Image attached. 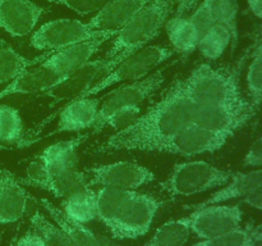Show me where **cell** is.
<instances>
[{"label":"cell","instance_id":"cell-23","mask_svg":"<svg viewBox=\"0 0 262 246\" xmlns=\"http://www.w3.org/2000/svg\"><path fill=\"white\" fill-rule=\"evenodd\" d=\"M164 27L174 51L188 55L196 50L200 41V33L188 17L174 15L166 20Z\"/></svg>","mask_w":262,"mask_h":246},{"label":"cell","instance_id":"cell-22","mask_svg":"<svg viewBox=\"0 0 262 246\" xmlns=\"http://www.w3.org/2000/svg\"><path fill=\"white\" fill-rule=\"evenodd\" d=\"M41 207L45 209L49 217L53 219L56 225L61 228L67 235L69 236L76 246H100L97 241V235H95L91 230L84 224L78 222H74L71 218L64 214L63 210L48 199H40Z\"/></svg>","mask_w":262,"mask_h":246},{"label":"cell","instance_id":"cell-27","mask_svg":"<svg viewBox=\"0 0 262 246\" xmlns=\"http://www.w3.org/2000/svg\"><path fill=\"white\" fill-rule=\"evenodd\" d=\"M130 191L115 187L102 186L96 192V214L97 218L110 228L117 219L127 197L129 196Z\"/></svg>","mask_w":262,"mask_h":246},{"label":"cell","instance_id":"cell-48","mask_svg":"<svg viewBox=\"0 0 262 246\" xmlns=\"http://www.w3.org/2000/svg\"><path fill=\"white\" fill-rule=\"evenodd\" d=\"M10 246H14V243H13V245H10Z\"/></svg>","mask_w":262,"mask_h":246},{"label":"cell","instance_id":"cell-6","mask_svg":"<svg viewBox=\"0 0 262 246\" xmlns=\"http://www.w3.org/2000/svg\"><path fill=\"white\" fill-rule=\"evenodd\" d=\"M117 32L118 31L95 30L89 23H83L78 19L63 18V19L50 20L35 31L31 36V45L36 50L53 51L81 41L94 40L104 36L114 37Z\"/></svg>","mask_w":262,"mask_h":246},{"label":"cell","instance_id":"cell-21","mask_svg":"<svg viewBox=\"0 0 262 246\" xmlns=\"http://www.w3.org/2000/svg\"><path fill=\"white\" fill-rule=\"evenodd\" d=\"M90 135L91 133H84V135H78L69 140L53 144V145L48 146L38 158L48 167L51 174L66 171V169L77 168V164H78L77 150L90 137Z\"/></svg>","mask_w":262,"mask_h":246},{"label":"cell","instance_id":"cell-9","mask_svg":"<svg viewBox=\"0 0 262 246\" xmlns=\"http://www.w3.org/2000/svg\"><path fill=\"white\" fill-rule=\"evenodd\" d=\"M250 102L246 104L196 105L193 123L214 132L233 136L256 115Z\"/></svg>","mask_w":262,"mask_h":246},{"label":"cell","instance_id":"cell-2","mask_svg":"<svg viewBox=\"0 0 262 246\" xmlns=\"http://www.w3.org/2000/svg\"><path fill=\"white\" fill-rule=\"evenodd\" d=\"M177 0H151L127 25L123 26L106 55L101 58L100 78L106 76L125 58L145 48L150 41L158 37L166 20L176 9Z\"/></svg>","mask_w":262,"mask_h":246},{"label":"cell","instance_id":"cell-10","mask_svg":"<svg viewBox=\"0 0 262 246\" xmlns=\"http://www.w3.org/2000/svg\"><path fill=\"white\" fill-rule=\"evenodd\" d=\"M86 176L90 186L101 184V187H115L128 191H133L155 179V174L150 169L133 161H117L91 167L86 169Z\"/></svg>","mask_w":262,"mask_h":246},{"label":"cell","instance_id":"cell-24","mask_svg":"<svg viewBox=\"0 0 262 246\" xmlns=\"http://www.w3.org/2000/svg\"><path fill=\"white\" fill-rule=\"evenodd\" d=\"M50 53L51 51H45L41 55L28 59L15 51L7 41L0 38V85L13 81L25 69L42 63Z\"/></svg>","mask_w":262,"mask_h":246},{"label":"cell","instance_id":"cell-45","mask_svg":"<svg viewBox=\"0 0 262 246\" xmlns=\"http://www.w3.org/2000/svg\"><path fill=\"white\" fill-rule=\"evenodd\" d=\"M253 241L256 246H262V224L253 227Z\"/></svg>","mask_w":262,"mask_h":246},{"label":"cell","instance_id":"cell-26","mask_svg":"<svg viewBox=\"0 0 262 246\" xmlns=\"http://www.w3.org/2000/svg\"><path fill=\"white\" fill-rule=\"evenodd\" d=\"M191 232L189 215L178 219H170L155 231L145 246H184Z\"/></svg>","mask_w":262,"mask_h":246},{"label":"cell","instance_id":"cell-30","mask_svg":"<svg viewBox=\"0 0 262 246\" xmlns=\"http://www.w3.org/2000/svg\"><path fill=\"white\" fill-rule=\"evenodd\" d=\"M251 63L247 71V89L250 105L256 112L262 104V35L257 36L250 48Z\"/></svg>","mask_w":262,"mask_h":246},{"label":"cell","instance_id":"cell-12","mask_svg":"<svg viewBox=\"0 0 262 246\" xmlns=\"http://www.w3.org/2000/svg\"><path fill=\"white\" fill-rule=\"evenodd\" d=\"M165 69L166 67H164L161 71L154 72L143 78L118 87L114 91L110 92L102 101L101 107L99 108L96 123L101 122L105 117H107L118 108L124 107V105H140V102L155 94L165 82V74H164Z\"/></svg>","mask_w":262,"mask_h":246},{"label":"cell","instance_id":"cell-13","mask_svg":"<svg viewBox=\"0 0 262 246\" xmlns=\"http://www.w3.org/2000/svg\"><path fill=\"white\" fill-rule=\"evenodd\" d=\"M110 38L113 37L104 36V37L94 38V40L81 41V43L66 46L59 50H53L50 55L40 64L56 73L68 76L76 72L77 69L86 66L90 59L99 51L101 45H104Z\"/></svg>","mask_w":262,"mask_h":246},{"label":"cell","instance_id":"cell-8","mask_svg":"<svg viewBox=\"0 0 262 246\" xmlns=\"http://www.w3.org/2000/svg\"><path fill=\"white\" fill-rule=\"evenodd\" d=\"M229 137L230 136L227 133L209 131L192 122L176 135L151 145L146 151L194 156L219 150L225 145Z\"/></svg>","mask_w":262,"mask_h":246},{"label":"cell","instance_id":"cell-18","mask_svg":"<svg viewBox=\"0 0 262 246\" xmlns=\"http://www.w3.org/2000/svg\"><path fill=\"white\" fill-rule=\"evenodd\" d=\"M100 100L96 97H76L61 109L58 132H79L92 128L97 120Z\"/></svg>","mask_w":262,"mask_h":246},{"label":"cell","instance_id":"cell-5","mask_svg":"<svg viewBox=\"0 0 262 246\" xmlns=\"http://www.w3.org/2000/svg\"><path fill=\"white\" fill-rule=\"evenodd\" d=\"M173 48H166L160 45L145 46L141 50L136 51L132 55L125 58L122 63L118 64L110 73L95 82L91 87L82 92L78 97H90L101 92L102 90L113 86L115 84L125 81H137L148 76L151 71L163 64L174 55Z\"/></svg>","mask_w":262,"mask_h":246},{"label":"cell","instance_id":"cell-37","mask_svg":"<svg viewBox=\"0 0 262 246\" xmlns=\"http://www.w3.org/2000/svg\"><path fill=\"white\" fill-rule=\"evenodd\" d=\"M189 20L193 23V26L196 27L197 32L200 33V38L201 36L209 30L211 26H214L216 23L214 17V12H212L211 2L210 0H202L199 5H197L196 9L189 14Z\"/></svg>","mask_w":262,"mask_h":246},{"label":"cell","instance_id":"cell-43","mask_svg":"<svg viewBox=\"0 0 262 246\" xmlns=\"http://www.w3.org/2000/svg\"><path fill=\"white\" fill-rule=\"evenodd\" d=\"M247 5L255 17L262 19V0H247Z\"/></svg>","mask_w":262,"mask_h":246},{"label":"cell","instance_id":"cell-39","mask_svg":"<svg viewBox=\"0 0 262 246\" xmlns=\"http://www.w3.org/2000/svg\"><path fill=\"white\" fill-rule=\"evenodd\" d=\"M243 166L262 168V136L251 145L250 150L243 159Z\"/></svg>","mask_w":262,"mask_h":246},{"label":"cell","instance_id":"cell-33","mask_svg":"<svg viewBox=\"0 0 262 246\" xmlns=\"http://www.w3.org/2000/svg\"><path fill=\"white\" fill-rule=\"evenodd\" d=\"M216 23L224 25L233 37L232 50L238 43V7L237 0H210Z\"/></svg>","mask_w":262,"mask_h":246},{"label":"cell","instance_id":"cell-31","mask_svg":"<svg viewBox=\"0 0 262 246\" xmlns=\"http://www.w3.org/2000/svg\"><path fill=\"white\" fill-rule=\"evenodd\" d=\"M53 187L51 192L55 197H67L74 192L90 189L89 178L84 172H79L77 168L66 169L51 174Z\"/></svg>","mask_w":262,"mask_h":246},{"label":"cell","instance_id":"cell-20","mask_svg":"<svg viewBox=\"0 0 262 246\" xmlns=\"http://www.w3.org/2000/svg\"><path fill=\"white\" fill-rule=\"evenodd\" d=\"M101 59L89 61L86 66L77 69L76 72L69 74L63 82L54 86L49 91L43 92V95L51 97L55 101H63V100H73L78 97L83 91L100 79V67H101Z\"/></svg>","mask_w":262,"mask_h":246},{"label":"cell","instance_id":"cell-29","mask_svg":"<svg viewBox=\"0 0 262 246\" xmlns=\"http://www.w3.org/2000/svg\"><path fill=\"white\" fill-rule=\"evenodd\" d=\"M230 43H233L230 31L224 25L215 23L201 36L197 49L204 58L214 61L225 53Z\"/></svg>","mask_w":262,"mask_h":246},{"label":"cell","instance_id":"cell-11","mask_svg":"<svg viewBox=\"0 0 262 246\" xmlns=\"http://www.w3.org/2000/svg\"><path fill=\"white\" fill-rule=\"evenodd\" d=\"M242 217L239 205H209L189 214L191 231L202 240L216 237L242 227Z\"/></svg>","mask_w":262,"mask_h":246},{"label":"cell","instance_id":"cell-17","mask_svg":"<svg viewBox=\"0 0 262 246\" xmlns=\"http://www.w3.org/2000/svg\"><path fill=\"white\" fill-rule=\"evenodd\" d=\"M151 0H112L91 18L89 25L95 30L119 31Z\"/></svg>","mask_w":262,"mask_h":246},{"label":"cell","instance_id":"cell-42","mask_svg":"<svg viewBox=\"0 0 262 246\" xmlns=\"http://www.w3.org/2000/svg\"><path fill=\"white\" fill-rule=\"evenodd\" d=\"M243 202L247 204L248 207L255 208V209L261 210L262 212V187L261 189H258L257 191L253 192V194L246 196L245 199H243Z\"/></svg>","mask_w":262,"mask_h":246},{"label":"cell","instance_id":"cell-46","mask_svg":"<svg viewBox=\"0 0 262 246\" xmlns=\"http://www.w3.org/2000/svg\"><path fill=\"white\" fill-rule=\"evenodd\" d=\"M5 150H12V148H10V146H7V145H3V144H0V151H5Z\"/></svg>","mask_w":262,"mask_h":246},{"label":"cell","instance_id":"cell-35","mask_svg":"<svg viewBox=\"0 0 262 246\" xmlns=\"http://www.w3.org/2000/svg\"><path fill=\"white\" fill-rule=\"evenodd\" d=\"M253 241V227H239L225 235L206 238L192 246H248Z\"/></svg>","mask_w":262,"mask_h":246},{"label":"cell","instance_id":"cell-38","mask_svg":"<svg viewBox=\"0 0 262 246\" xmlns=\"http://www.w3.org/2000/svg\"><path fill=\"white\" fill-rule=\"evenodd\" d=\"M48 2L63 5L79 15H95L112 0H48Z\"/></svg>","mask_w":262,"mask_h":246},{"label":"cell","instance_id":"cell-47","mask_svg":"<svg viewBox=\"0 0 262 246\" xmlns=\"http://www.w3.org/2000/svg\"><path fill=\"white\" fill-rule=\"evenodd\" d=\"M248 246H256V243H255V241H252V242H251V243H250V245H248Z\"/></svg>","mask_w":262,"mask_h":246},{"label":"cell","instance_id":"cell-44","mask_svg":"<svg viewBox=\"0 0 262 246\" xmlns=\"http://www.w3.org/2000/svg\"><path fill=\"white\" fill-rule=\"evenodd\" d=\"M97 241H99L100 246H120L119 243L115 242L113 238L106 237V236L102 235H97Z\"/></svg>","mask_w":262,"mask_h":246},{"label":"cell","instance_id":"cell-15","mask_svg":"<svg viewBox=\"0 0 262 246\" xmlns=\"http://www.w3.org/2000/svg\"><path fill=\"white\" fill-rule=\"evenodd\" d=\"M30 204V194L19 178L0 167V223H15L25 217Z\"/></svg>","mask_w":262,"mask_h":246},{"label":"cell","instance_id":"cell-40","mask_svg":"<svg viewBox=\"0 0 262 246\" xmlns=\"http://www.w3.org/2000/svg\"><path fill=\"white\" fill-rule=\"evenodd\" d=\"M201 2L202 0H177L174 15H177V17H187L196 9L197 5Z\"/></svg>","mask_w":262,"mask_h":246},{"label":"cell","instance_id":"cell-41","mask_svg":"<svg viewBox=\"0 0 262 246\" xmlns=\"http://www.w3.org/2000/svg\"><path fill=\"white\" fill-rule=\"evenodd\" d=\"M14 246H46V243L37 231H28L14 243Z\"/></svg>","mask_w":262,"mask_h":246},{"label":"cell","instance_id":"cell-34","mask_svg":"<svg viewBox=\"0 0 262 246\" xmlns=\"http://www.w3.org/2000/svg\"><path fill=\"white\" fill-rule=\"evenodd\" d=\"M140 115V105H124V107L118 108L114 112L110 113V114L107 115V117H105L101 122L96 123V125L92 127V132L97 133L107 127L114 128V130L117 131L124 130L128 126L132 125L135 120H137Z\"/></svg>","mask_w":262,"mask_h":246},{"label":"cell","instance_id":"cell-19","mask_svg":"<svg viewBox=\"0 0 262 246\" xmlns=\"http://www.w3.org/2000/svg\"><path fill=\"white\" fill-rule=\"evenodd\" d=\"M262 187V168L252 169L248 172H234L228 181V183L219 191L214 192L204 201L193 205V209L209 207V205L223 204L229 200L243 197L253 194Z\"/></svg>","mask_w":262,"mask_h":246},{"label":"cell","instance_id":"cell-28","mask_svg":"<svg viewBox=\"0 0 262 246\" xmlns=\"http://www.w3.org/2000/svg\"><path fill=\"white\" fill-rule=\"evenodd\" d=\"M35 141L23 137V122L19 112L9 105H0V142L17 144L18 148H26Z\"/></svg>","mask_w":262,"mask_h":246},{"label":"cell","instance_id":"cell-3","mask_svg":"<svg viewBox=\"0 0 262 246\" xmlns=\"http://www.w3.org/2000/svg\"><path fill=\"white\" fill-rule=\"evenodd\" d=\"M248 55L247 51L234 66L200 64L186 79H182V91L194 105L250 102L243 97L239 87L241 71Z\"/></svg>","mask_w":262,"mask_h":246},{"label":"cell","instance_id":"cell-14","mask_svg":"<svg viewBox=\"0 0 262 246\" xmlns=\"http://www.w3.org/2000/svg\"><path fill=\"white\" fill-rule=\"evenodd\" d=\"M43 8L31 0H0V27L13 37H23L33 31Z\"/></svg>","mask_w":262,"mask_h":246},{"label":"cell","instance_id":"cell-25","mask_svg":"<svg viewBox=\"0 0 262 246\" xmlns=\"http://www.w3.org/2000/svg\"><path fill=\"white\" fill-rule=\"evenodd\" d=\"M60 209L72 220L86 224L97 217L96 192L92 191L91 187L74 192V194L64 197Z\"/></svg>","mask_w":262,"mask_h":246},{"label":"cell","instance_id":"cell-36","mask_svg":"<svg viewBox=\"0 0 262 246\" xmlns=\"http://www.w3.org/2000/svg\"><path fill=\"white\" fill-rule=\"evenodd\" d=\"M19 181L23 186L37 187V189L45 190V191L49 192H51V187H53L50 171L40 158H36L35 160L28 164L26 177L25 178H19Z\"/></svg>","mask_w":262,"mask_h":246},{"label":"cell","instance_id":"cell-16","mask_svg":"<svg viewBox=\"0 0 262 246\" xmlns=\"http://www.w3.org/2000/svg\"><path fill=\"white\" fill-rule=\"evenodd\" d=\"M69 76V74H68ZM67 74L56 73L43 66H32L25 69L18 74L13 81L8 84L7 87L0 91V99L10 96V95H26L46 92L54 86L59 85L67 78Z\"/></svg>","mask_w":262,"mask_h":246},{"label":"cell","instance_id":"cell-7","mask_svg":"<svg viewBox=\"0 0 262 246\" xmlns=\"http://www.w3.org/2000/svg\"><path fill=\"white\" fill-rule=\"evenodd\" d=\"M161 202L150 194H141L135 190L124 201L117 219L109 228L113 237L137 238L146 235L152 225Z\"/></svg>","mask_w":262,"mask_h":246},{"label":"cell","instance_id":"cell-1","mask_svg":"<svg viewBox=\"0 0 262 246\" xmlns=\"http://www.w3.org/2000/svg\"><path fill=\"white\" fill-rule=\"evenodd\" d=\"M196 105L182 91V79H177L165 96L140 115L137 120L110 136L95 149V153L114 150H142L169 138L193 122Z\"/></svg>","mask_w":262,"mask_h":246},{"label":"cell","instance_id":"cell-32","mask_svg":"<svg viewBox=\"0 0 262 246\" xmlns=\"http://www.w3.org/2000/svg\"><path fill=\"white\" fill-rule=\"evenodd\" d=\"M31 224L41 235L46 246H76L69 236L54 222H50L42 213L36 212L31 217Z\"/></svg>","mask_w":262,"mask_h":246},{"label":"cell","instance_id":"cell-4","mask_svg":"<svg viewBox=\"0 0 262 246\" xmlns=\"http://www.w3.org/2000/svg\"><path fill=\"white\" fill-rule=\"evenodd\" d=\"M233 172L224 171L204 160H192L174 166L161 189L170 196H191L228 183Z\"/></svg>","mask_w":262,"mask_h":246}]
</instances>
